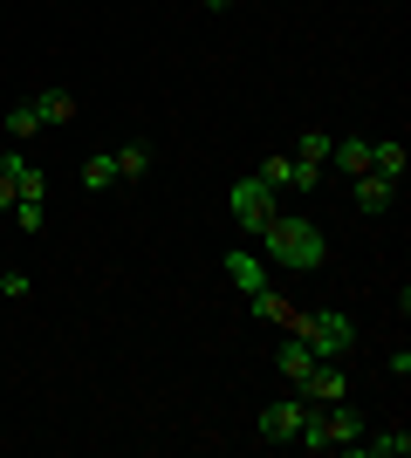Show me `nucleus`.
Segmentation results:
<instances>
[{"label":"nucleus","mask_w":411,"mask_h":458,"mask_svg":"<svg viewBox=\"0 0 411 458\" xmlns=\"http://www.w3.org/2000/svg\"><path fill=\"white\" fill-rule=\"evenodd\" d=\"M254 240H261V260H268V267H288V274L330 267V233L315 226V219H295L288 206L274 212V219L254 233Z\"/></svg>","instance_id":"nucleus-1"},{"label":"nucleus","mask_w":411,"mask_h":458,"mask_svg":"<svg viewBox=\"0 0 411 458\" xmlns=\"http://www.w3.org/2000/svg\"><path fill=\"white\" fill-rule=\"evenodd\" d=\"M288 335H302L315 356H350V349H356V322L343 315V308H295Z\"/></svg>","instance_id":"nucleus-2"},{"label":"nucleus","mask_w":411,"mask_h":458,"mask_svg":"<svg viewBox=\"0 0 411 458\" xmlns=\"http://www.w3.org/2000/svg\"><path fill=\"white\" fill-rule=\"evenodd\" d=\"M364 438V418H356L350 403H309V424H302V452H356Z\"/></svg>","instance_id":"nucleus-3"},{"label":"nucleus","mask_w":411,"mask_h":458,"mask_svg":"<svg viewBox=\"0 0 411 458\" xmlns=\"http://www.w3.org/2000/svg\"><path fill=\"white\" fill-rule=\"evenodd\" d=\"M227 206H234V226H240V233H261V226L274 219V212H281V199H274V191L261 185L254 172H247V178H234V191H227Z\"/></svg>","instance_id":"nucleus-4"},{"label":"nucleus","mask_w":411,"mask_h":458,"mask_svg":"<svg viewBox=\"0 0 411 458\" xmlns=\"http://www.w3.org/2000/svg\"><path fill=\"white\" fill-rule=\"evenodd\" d=\"M254 178L274 191V199H288V191H315V185H322V172H315V165H302L295 151H274V157H261V165H254Z\"/></svg>","instance_id":"nucleus-5"},{"label":"nucleus","mask_w":411,"mask_h":458,"mask_svg":"<svg viewBox=\"0 0 411 458\" xmlns=\"http://www.w3.org/2000/svg\"><path fill=\"white\" fill-rule=\"evenodd\" d=\"M302 424H309V397H302V390H288L281 403H268V411L254 418V431H261L268 445H295V438H302Z\"/></svg>","instance_id":"nucleus-6"},{"label":"nucleus","mask_w":411,"mask_h":458,"mask_svg":"<svg viewBox=\"0 0 411 458\" xmlns=\"http://www.w3.org/2000/svg\"><path fill=\"white\" fill-rule=\"evenodd\" d=\"M7 219H14L21 233H41V226H48V178H41V165H28V172H21Z\"/></svg>","instance_id":"nucleus-7"},{"label":"nucleus","mask_w":411,"mask_h":458,"mask_svg":"<svg viewBox=\"0 0 411 458\" xmlns=\"http://www.w3.org/2000/svg\"><path fill=\"white\" fill-rule=\"evenodd\" d=\"M295 390H302L309 403H343V390H350V383H343V356H322V363L295 383Z\"/></svg>","instance_id":"nucleus-8"},{"label":"nucleus","mask_w":411,"mask_h":458,"mask_svg":"<svg viewBox=\"0 0 411 458\" xmlns=\"http://www.w3.org/2000/svg\"><path fill=\"white\" fill-rule=\"evenodd\" d=\"M227 274H234L240 301H247V294H261V287H268V260H261V247H234V253H227Z\"/></svg>","instance_id":"nucleus-9"},{"label":"nucleus","mask_w":411,"mask_h":458,"mask_svg":"<svg viewBox=\"0 0 411 458\" xmlns=\"http://www.w3.org/2000/svg\"><path fill=\"white\" fill-rule=\"evenodd\" d=\"M315 363H322V356H315V349L302 343V335H281V349H274V369L288 377V390H295V383H302V377H309Z\"/></svg>","instance_id":"nucleus-10"},{"label":"nucleus","mask_w":411,"mask_h":458,"mask_svg":"<svg viewBox=\"0 0 411 458\" xmlns=\"http://www.w3.org/2000/svg\"><path fill=\"white\" fill-rule=\"evenodd\" d=\"M28 110L41 116V131H62V123L76 116V96H69V89H35V96H28Z\"/></svg>","instance_id":"nucleus-11"},{"label":"nucleus","mask_w":411,"mask_h":458,"mask_svg":"<svg viewBox=\"0 0 411 458\" xmlns=\"http://www.w3.org/2000/svg\"><path fill=\"white\" fill-rule=\"evenodd\" d=\"M350 199H356V212H391L398 185H391V178H377V172H364V178H350Z\"/></svg>","instance_id":"nucleus-12"},{"label":"nucleus","mask_w":411,"mask_h":458,"mask_svg":"<svg viewBox=\"0 0 411 458\" xmlns=\"http://www.w3.org/2000/svg\"><path fill=\"white\" fill-rule=\"evenodd\" d=\"M330 165H343V178H364V172H371V137H336Z\"/></svg>","instance_id":"nucleus-13"},{"label":"nucleus","mask_w":411,"mask_h":458,"mask_svg":"<svg viewBox=\"0 0 411 458\" xmlns=\"http://www.w3.org/2000/svg\"><path fill=\"white\" fill-rule=\"evenodd\" d=\"M371 172L377 178H405V144H398V137H371Z\"/></svg>","instance_id":"nucleus-14"},{"label":"nucleus","mask_w":411,"mask_h":458,"mask_svg":"<svg viewBox=\"0 0 411 458\" xmlns=\"http://www.w3.org/2000/svg\"><path fill=\"white\" fill-rule=\"evenodd\" d=\"M356 452H364V458H405L411 452V431H364Z\"/></svg>","instance_id":"nucleus-15"},{"label":"nucleus","mask_w":411,"mask_h":458,"mask_svg":"<svg viewBox=\"0 0 411 458\" xmlns=\"http://www.w3.org/2000/svg\"><path fill=\"white\" fill-rule=\"evenodd\" d=\"M151 144H144V137H137V144H124V151H117V185H137V178H144V172H151Z\"/></svg>","instance_id":"nucleus-16"},{"label":"nucleus","mask_w":411,"mask_h":458,"mask_svg":"<svg viewBox=\"0 0 411 458\" xmlns=\"http://www.w3.org/2000/svg\"><path fill=\"white\" fill-rule=\"evenodd\" d=\"M82 185H90V191L117 185V151H90V157H82Z\"/></svg>","instance_id":"nucleus-17"},{"label":"nucleus","mask_w":411,"mask_h":458,"mask_svg":"<svg viewBox=\"0 0 411 458\" xmlns=\"http://www.w3.org/2000/svg\"><path fill=\"white\" fill-rule=\"evenodd\" d=\"M0 131H7V144H35V137H41V116L28 110V103H14V110H7V123H0Z\"/></svg>","instance_id":"nucleus-18"},{"label":"nucleus","mask_w":411,"mask_h":458,"mask_svg":"<svg viewBox=\"0 0 411 458\" xmlns=\"http://www.w3.org/2000/svg\"><path fill=\"white\" fill-rule=\"evenodd\" d=\"M330 144H336L330 131H302V137H295V157H302V165H315V172H322V165H330Z\"/></svg>","instance_id":"nucleus-19"},{"label":"nucleus","mask_w":411,"mask_h":458,"mask_svg":"<svg viewBox=\"0 0 411 458\" xmlns=\"http://www.w3.org/2000/svg\"><path fill=\"white\" fill-rule=\"evenodd\" d=\"M247 308H254L261 322H281V328H288V315H295V308L281 301V294H274V287H261V294H247Z\"/></svg>","instance_id":"nucleus-20"},{"label":"nucleus","mask_w":411,"mask_h":458,"mask_svg":"<svg viewBox=\"0 0 411 458\" xmlns=\"http://www.w3.org/2000/svg\"><path fill=\"white\" fill-rule=\"evenodd\" d=\"M28 287H35L28 274H7V267H0V301H28Z\"/></svg>","instance_id":"nucleus-21"},{"label":"nucleus","mask_w":411,"mask_h":458,"mask_svg":"<svg viewBox=\"0 0 411 458\" xmlns=\"http://www.w3.org/2000/svg\"><path fill=\"white\" fill-rule=\"evenodd\" d=\"M199 7H213V14H227V7H234V0H199Z\"/></svg>","instance_id":"nucleus-22"}]
</instances>
